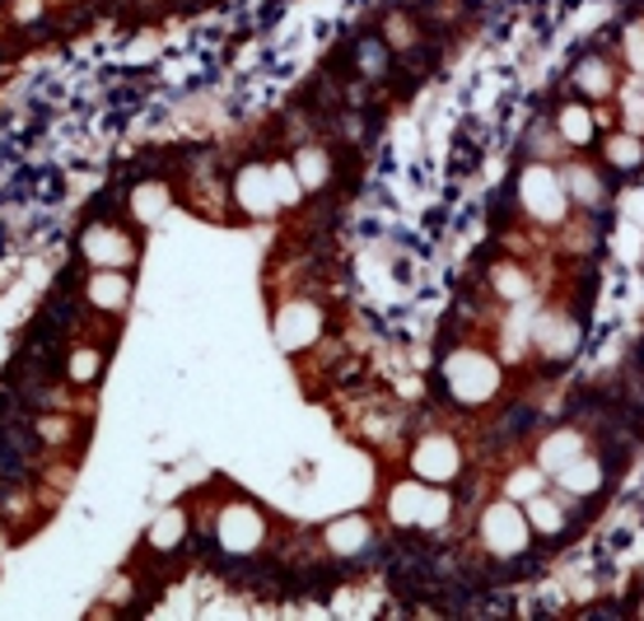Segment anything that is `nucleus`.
<instances>
[{
	"instance_id": "1",
	"label": "nucleus",
	"mask_w": 644,
	"mask_h": 621,
	"mask_svg": "<svg viewBox=\"0 0 644 621\" xmlns=\"http://www.w3.org/2000/svg\"><path fill=\"white\" fill-rule=\"evenodd\" d=\"M514 201L524 206L537 224H560L570 211V188H566V178L547 169V164H528V169L514 178Z\"/></svg>"
},
{
	"instance_id": "2",
	"label": "nucleus",
	"mask_w": 644,
	"mask_h": 621,
	"mask_svg": "<svg viewBox=\"0 0 644 621\" xmlns=\"http://www.w3.org/2000/svg\"><path fill=\"white\" fill-rule=\"evenodd\" d=\"M476 533H482V543H486V551L495 556V561H509V556H524V551H528L532 524H528V514L518 509L514 501H495V505L482 514Z\"/></svg>"
},
{
	"instance_id": "3",
	"label": "nucleus",
	"mask_w": 644,
	"mask_h": 621,
	"mask_svg": "<svg viewBox=\"0 0 644 621\" xmlns=\"http://www.w3.org/2000/svg\"><path fill=\"white\" fill-rule=\"evenodd\" d=\"M602 482H608V463H602V453H593V449H584L560 472H551V486L566 495V501H589V495L602 491Z\"/></svg>"
},
{
	"instance_id": "4",
	"label": "nucleus",
	"mask_w": 644,
	"mask_h": 621,
	"mask_svg": "<svg viewBox=\"0 0 644 621\" xmlns=\"http://www.w3.org/2000/svg\"><path fill=\"white\" fill-rule=\"evenodd\" d=\"M584 449H589L584 430H579V425H560V430H551L547 440H542V449H537V459H532V463H537V467H542L547 477H551V472H560L570 459H579V453H584Z\"/></svg>"
},
{
	"instance_id": "5",
	"label": "nucleus",
	"mask_w": 644,
	"mask_h": 621,
	"mask_svg": "<svg viewBox=\"0 0 644 621\" xmlns=\"http://www.w3.org/2000/svg\"><path fill=\"white\" fill-rule=\"evenodd\" d=\"M528 524H532V533L537 537H551V543H556V537H566L570 533V514H566V495H532V501H528Z\"/></svg>"
},
{
	"instance_id": "6",
	"label": "nucleus",
	"mask_w": 644,
	"mask_h": 621,
	"mask_svg": "<svg viewBox=\"0 0 644 621\" xmlns=\"http://www.w3.org/2000/svg\"><path fill=\"white\" fill-rule=\"evenodd\" d=\"M551 127H556L560 140L570 145V150L589 145L593 140V113H589V103H560V108L551 113Z\"/></svg>"
},
{
	"instance_id": "7",
	"label": "nucleus",
	"mask_w": 644,
	"mask_h": 621,
	"mask_svg": "<svg viewBox=\"0 0 644 621\" xmlns=\"http://www.w3.org/2000/svg\"><path fill=\"white\" fill-rule=\"evenodd\" d=\"M215 533H220V543H230L234 551H247L262 537V524H257V514L247 509V505H234L224 519L215 524Z\"/></svg>"
},
{
	"instance_id": "8",
	"label": "nucleus",
	"mask_w": 644,
	"mask_h": 621,
	"mask_svg": "<svg viewBox=\"0 0 644 621\" xmlns=\"http://www.w3.org/2000/svg\"><path fill=\"white\" fill-rule=\"evenodd\" d=\"M85 243H89V253H94L103 266H127V262H131V239L113 234L108 224H98V230H94Z\"/></svg>"
},
{
	"instance_id": "9",
	"label": "nucleus",
	"mask_w": 644,
	"mask_h": 621,
	"mask_svg": "<svg viewBox=\"0 0 644 621\" xmlns=\"http://www.w3.org/2000/svg\"><path fill=\"white\" fill-rule=\"evenodd\" d=\"M547 472L537 467V463H528V467H518V472H509V482H505V501H514V505H528L532 495H542L547 491Z\"/></svg>"
},
{
	"instance_id": "10",
	"label": "nucleus",
	"mask_w": 644,
	"mask_h": 621,
	"mask_svg": "<svg viewBox=\"0 0 644 621\" xmlns=\"http://www.w3.org/2000/svg\"><path fill=\"white\" fill-rule=\"evenodd\" d=\"M602 159L612 164V169H621V173H635V169H644V140L640 136H612L608 140V150H602Z\"/></svg>"
},
{
	"instance_id": "11",
	"label": "nucleus",
	"mask_w": 644,
	"mask_h": 621,
	"mask_svg": "<svg viewBox=\"0 0 644 621\" xmlns=\"http://www.w3.org/2000/svg\"><path fill=\"white\" fill-rule=\"evenodd\" d=\"M369 543V524L365 519H341L327 528V547L337 556H360V547Z\"/></svg>"
},
{
	"instance_id": "12",
	"label": "nucleus",
	"mask_w": 644,
	"mask_h": 621,
	"mask_svg": "<svg viewBox=\"0 0 644 621\" xmlns=\"http://www.w3.org/2000/svg\"><path fill=\"white\" fill-rule=\"evenodd\" d=\"M187 533V524H182V514H163V519L155 524V533H150V543L155 547H169V543H178V537Z\"/></svg>"
},
{
	"instance_id": "13",
	"label": "nucleus",
	"mask_w": 644,
	"mask_h": 621,
	"mask_svg": "<svg viewBox=\"0 0 644 621\" xmlns=\"http://www.w3.org/2000/svg\"><path fill=\"white\" fill-rule=\"evenodd\" d=\"M94 369H98V356H94V350H80V356L71 360V375H75L80 383H85V379H94Z\"/></svg>"
},
{
	"instance_id": "14",
	"label": "nucleus",
	"mask_w": 644,
	"mask_h": 621,
	"mask_svg": "<svg viewBox=\"0 0 644 621\" xmlns=\"http://www.w3.org/2000/svg\"><path fill=\"white\" fill-rule=\"evenodd\" d=\"M640 612H644V603H640Z\"/></svg>"
}]
</instances>
